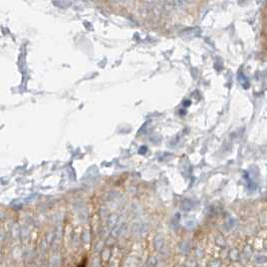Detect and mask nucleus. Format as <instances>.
<instances>
[{
  "label": "nucleus",
  "instance_id": "nucleus-1",
  "mask_svg": "<svg viewBox=\"0 0 267 267\" xmlns=\"http://www.w3.org/2000/svg\"><path fill=\"white\" fill-rule=\"evenodd\" d=\"M53 5L58 7V8L64 9L70 7L71 5V2L68 1V0H53Z\"/></svg>",
  "mask_w": 267,
  "mask_h": 267
}]
</instances>
